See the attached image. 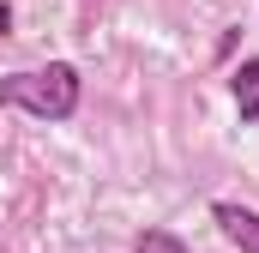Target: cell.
Wrapping results in <instances>:
<instances>
[{"instance_id":"7a4b0ae2","label":"cell","mask_w":259,"mask_h":253,"mask_svg":"<svg viewBox=\"0 0 259 253\" xmlns=\"http://www.w3.org/2000/svg\"><path fill=\"white\" fill-rule=\"evenodd\" d=\"M211 223L223 229V241L235 253H259V211L241 199H211Z\"/></svg>"},{"instance_id":"5b68a950","label":"cell","mask_w":259,"mask_h":253,"mask_svg":"<svg viewBox=\"0 0 259 253\" xmlns=\"http://www.w3.org/2000/svg\"><path fill=\"white\" fill-rule=\"evenodd\" d=\"M6 24H12V6H0V36H6Z\"/></svg>"},{"instance_id":"3957f363","label":"cell","mask_w":259,"mask_h":253,"mask_svg":"<svg viewBox=\"0 0 259 253\" xmlns=\"http://www.w3.org/2000/svg\"><path fill=\"white\" fill-rule=\"evenodd\" d=\"M229 97H235V115H241V126L259 121V55H247V61L229 72Z\"/></svg>"},{"instance_id":"277c9868","label":"cell","mask_w":259,"mask_h":253,"mask_svg":"<svg viewBox=\"0 0 259 253\" xmlns=\"http://www.w3.org/2000/svg\"><path fill=\"white\" fill-rule=\"evenodd\" d=\"M133 253H193L175 229H163V223H145L139 235H133Z\"/></svg>"},{"instance_id":"6da1fadb","label":"cell","mask_w":259,"mask_h":253,"mask_svg":"<svg viewBox=\"0 0 259 253\" xmlns=\"http://www.w3.org/2000/svg\"><path fill=\"white\" fill-rule=\"evenodd\" d=\"M84 103V78L72 61H49V66H24V72H6L0 78V109H18L30 121H49L61 126L78 115Z\"/></svg>"}]
</instances>
